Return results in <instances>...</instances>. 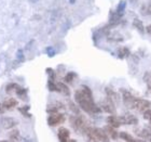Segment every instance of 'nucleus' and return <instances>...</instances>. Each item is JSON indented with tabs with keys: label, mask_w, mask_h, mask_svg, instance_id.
Segmentation results:
<instances>
[{
	"label": "nucleus",
	"mask_w": 151,
	"mask_h": 142,
	"mask_svg": "<svg viewBox=\"0 0 151 142\" xmlns=\"http://www.w3.org/2000/svg\"><path fill=\"white\" fill-rule=\"evenodd\" d=\"M75 100L79 104V106L86 113L97 114L101 112V107L95 104L91 89L86 86H82L75 92Z\"/></svg>",
	"instance_id": "obj_1"
},
{
	"label": "nucleus",
	"mask_w": 151,
	"mask_h": 142,
	"mask_svg": "<svg viewBox=\"0 0 151 142\" xmlns=\"http://www.w3.org/2000/svg\"><path fill=\"white\" fill-rule=\"evenodd\" d=\"M124 103H125L129 109L138 112V113H145L147 110H150L151 109V102L148 100H144V99H139L135 98L134 95H129V98H126L123 100Z\"/></svg>",
	"instance_id": "obj_2"
},
{
	"label": "nucleus",
	"mask_w": 151,
	"mask_h": 142,
	"mask_svg": "<svg viewBox=\"0 0 151 142\" xmlns=\"http://www.w3.org/2000/svg\"><path fill=\"white\" fill-rule=\"evenodd\" d=\"M88 138L90 141H109V136L106 133L105 129H99V128H94V127H90L88 130Z\"/></svg>",
	"instance_id": "obj_3"
},
{
	"label": "nucleus",
	"mask_w": 151,
	"mask_h": 142,
	"mask_svg": "<svg viewBox=\"0 0 151 142\" xmlns=\"http://www.w3.org/2000/svg\"><path fill=\"white\" fill-rule=\"evenodd\" d=\"M71 124H73V126L76 131H78V133H86L88 128L91 127L88 124V122L85 120L84 117H82V116L71 117Z\"/></svg>",
	"instance_id": "obj_4"
},
{
	"label": "nucleus",
	"mask_w": 151,
	"mask_h": 142,
	"mask_svg": "<svg viewBox=\"0 0 151 142\" xmlns=\"http://www.w3.org/2000/svg\"><path fill=\"white\" fill-rule=\"evenodd\" d=\"M64 120H65V116L63 114L56 112V113H53L47 118V124L50 126H56V125H60V124L63 123Z\"/></svg>",
	"instance_id": "obj_5"
},
{
	"label": "nucleus",
	"mask_w": 151,
	"mask_h": 142,
	"mask_svg": "<svg viewBox=\"0 0 151 142\" xmlns=\"http://www.w3.org/2000/svg\"><path fill=\"white\" fill-rule=\"evenodd\" d=\"M118 118H119L121 125H137L138 124V119L131 114H125V115L119 116Z\"/></svg>",
	"instance_id": "obj_6"
},
{
	"label": "nucleus",
	"mask_w": 151,
	"mask_h": 142,
	"mask_svg": "<svg viewBox=\"0 0 151 142\" xmlns=\"http://www.w3.org/2000/svg\"><path fill=\"white\" fill-rule=\"evenodd\" d=\"M114 102L111 100V99H109L107 97V98L105 99V100H103V102H101V110H104L105 112H108V113H113L114 112Z\"/></svg>",
	"instance_id": "obj_7"
},
{
	"label": "nucleus",
	"mask_w": 151,
	"mask_h": 142,
	"mask_svg": "<svg viewBox=\"0 0 151 142\" xmlns=\"http://www.w3.org/2000/svg\"><path fill=\"white\" fill-rule=\"evenodd\" d=\"M135 133L142 140L151 141V127H146V128H142V129H136Z\"/></svg>",
	"instance_id": "obj_8"
},
{
	"label": "nucleus",
	"mask_w": 151,
	"mask_h": 142,
	"mask_svg": "<svg viewBox=\"0 0 151 142\" xmlns=\"http://www.w3.org/2000/svg\"><path fill=\"white\" fill-rule=\"evenodd\" d=\"M17 125V122H16L14 118H11V117H4L1 119V126L4 128V129H10V128H13Z\"/></svg>",
	"instance_id": "obj_9"
},
{
	"label": "nucleus",
	"mask_w": 151,
	"mask_h": 142,
	"mask_svg": "<svg viewBox=\"0 0 151 142\" xmlns=\"http://www.w3.org/2000/svg\"><path fill=\"white\" fill-rule=\"evenodd\" d=\"M69 130L67 129V128H60L58 130V133H57V137H58V140L60 142H67V141H70L69 140Z\"/></svg>",
	"instance_id": "obj_10"
},
{
	"label": "nucleus",
	"mask_w": 151,
	"mask_h": 142,
	"mask_svg": "<svg viewBox=\"0 0 151 142\" xmlns=\"http://www.w3.org/2000/svg\"><path fill=\"white\" fill-rule=\"evenodd\" d=\"M105 91H106V93H107V97L109 99H111L114 103H118V102L120 101V95L118 92H116L114 90H112L111 88H109V87H107V88L105 89Z\"/></svg>",
	"instance_id": "obj_11"
},
{
	"label": "nucleus",
	"mask_w": 151,
	"mask_h": 142,
	"mask_svg": "<svg viewBox=\"0 0 151 142\" xmlns=\"http://www.w3.org/2000/svg\"><path fill=\"white\" fill-rule=\"evenodd\" d=\"M116 128L110 126V125H107V126L105 127V130H106V133H108V136L111 137V139H112V140H116V139H118V137H119V133H116Z\"/></svg>",
	"instance_id": "obj_12"
},
{
	"label": "nucleus",
	"mask_w": 151,
	"mask_h": 142,
	"mask_svg": "<svg viewBox=\"0 0 151 142\" xmlns=\"http://www.w3.org/2000/svg\"><path fill=\"white\" fill-rule=\"evenodd\" d=\"M3 105H4V107H6V110H12V109H14L17 105V101L13 98L6 99V101L3 102Z\"/></svg>",
	"instance_id": "obj_13"
},
{
	"label": "nucleus",
	"mask_w": 151,
	"mask_h": 142,
	"mask_svg": "<svg viewBox=\"0 0 151 142\" xmlns=\"http://www.w3.org/2000/svg\"><path fill=\"white\" fill-rule=\"evenodd\" d=\"M107 124H108V125H110V126L114 127V128H118V127L121 126V123H120L119 118H118V117H116V116L107 117Z\"/></svg>",
	"instance_id": "obj_14"
},
{
	"label": "nucleus",
	"mask_w": 151,
	"mask_h": 142,
	"mask_svg": "<svg viewBox=\"0 0 151 142\" xmlns=\"http://www.w3.org/2000/svg\"><path fill=\"white\" fill-rule=\"evenodd\" d=\"M56 84H57V88H58V92H62V93H64V95H70L69 88L65 84H63V82H56Z\"/></svg>",
	"instance_id": "obj_15"
},
{
	"label": "nucleus",
	"mask_w": 151,
	"mask_h": 142,
	"mask_svg": "<svg viewBox=\"0 0 151 142\" xmlns=\"http://www.w3.org/2000/svg\"><path fill=\"white\" fill-rule=\"evenodd\" d=\"M133 26L135 27L137 31H138L139 33H144L145 32V27H144V24H142V22L140 21V20L138 19H135L134 21H133Z\"/></svg>",
	"instance_id": "obj_16"
},
{
	"label": "nucleus",
	"mask_w": 151,
	"mask_h": 142,
	"mask_svg": "<svg viewBox=\"0 0 151 142\" xmlns=\"http://www.w3.org/2000/svg\"><path fill=\"white\" fill-rule=\"evenodd\" d=\"M125 7H126V2L124 1V0H121L119 2V4H118V7H116V12L119 14V15L122 16L123 13H124V11H125Z\"/></svg>",
	"instance_id": "obj_17"
},
{
	"label": "nucleus",
	"mask_w": 151,
	"mask_h": 142,
	"mask_svg": "<svg viewBox=\"0 0 151 142\" xmlns=\"http://www.w3.org/2000/svg\"><path fill=\"white\" fill-rule=\"evenodd\" d=\"M129 55V50L127 48H120L119 51H118V57L120 59H124V58H127Z\"/></svg>",
	"instance_id": "obj_18"
},
{
	"label": "nucleus",
	"mask_w": 151,
	"mask_h": 142,
	"mask_svg": "<svg viewBox=\"0 0 151 142\" xmlns=\"http://www.w3.org/2000/svg\"><path fill=\"white\" fill-rule=\"evenodd\" d=\"M119 137L121 138L122 140H125V141H129V142H132V141H136L134 138H133L129 133H125V131H122V133H119Z\"/></svg>",
	"instance_id": "obj_19"
},
{
	"label": "nucleus",
	"mask_w": 151,
	"mask_h": 142,
	"mask_svg": "<svg viewBox=\"0 0 151 142\" xmlns=\"http://www.w3.org/2000/svg\"><path fill=\"white\" fill-rule=\"evenodd\" d=\"M10 140L11 141H19V131L17 129H13L11 133H9Z\"/></svg>",
	"instance_id": "obj_20"
},
{
	"label": "nucleus",
	"mask_w": 151,
	"mask_h": 142,
	"mask_svg": "<svg viewBox=\"0 0 151 142\" xmlns=\"http://www.w3.org/2000/svg\"><path fill=\"white\" fill-rule=\"evenodd\" d=\"M19 87V86L17 85V84H15V82H12V84H9V85L6 87V91L8 92V93H11V92L16 91Z\"/></svg>",
	"instance_id": "obj_21"
},
{
	"label": "nucleus",
	"mask_w": 151,
	"mask_h": 142,
	"mask_svg": "<svg viewBox=\"0 0 151 142\" xmlns=\"http://www.w3.org/2000/svg\"><path fill=\"white\" fill-rule=\"evenodd\" d=\"M144 80L147 84V87H148V90H151V74L149 72H147L144 76Z\"/></svg>",
	"instance_id": "obj_22"
},
{
	"label": "nucleus",
	"mask_w": 151,
	"mask_h": 142,
	"mask_svg": "<svg viewBox=\"0 0 151 142\" xmlns=\"http://www.w3.org/2000/svg\"><path fill=\"white\" fill-rule=\"evenodd\" d=\"M76 77H77V75H76L75 73H68V74L65 76V82H68V84H71Z\"/></svg>",
	"instance_id": "obj_23"
},
{
	"label": "nucleus",
	"mask_w": 151,
	"mask_h": 142,
	"mask_svg": "<svg viewBox=\"0 0 151 142\" xmlns=\"http://www.w3.org/2000/svg\"><path fill=\"white\" fill-rule=\"evenodd\" d=\"M47 88H49V90H51V91H57V92H58L57 84L53 82L52 80H49V82H47Z\"/></svg>",
	"instance_id": "obj_24"
},
{
	"label": "nucleus",
	"mask_w": 151,
	"mask_h": 142,
	"mask_svg": "<svg viewBox=\"0 0 151 142\" xmlns=\"http://www.w3.org/2000/svg\"><path fill=\"white\" fill-rule=\"evenodd\" d=\"M16 93H17V95H19V98H25L26 93H27V90L24 89V88H22V87H19L17 90H16Z\"/></svg>",
	"instance_id": "obj_25"
},
{
	"label": "nucleus",
	"mask_w": 151,
	"mask_h": 142,
	"mask_svg": "<svg viewBox=\"0 0 151 142\" xmlns=\"http://www.w3.org/2000/svg\"><path fill=\"white\" fill-rule=\"evenodd\" d=\"M144 117H145L146 120H148L149 124L151 125V109L150 110H147L145 113H144Z\"/></svg>",
	"instance_id": "obj_26"
},
{
	"label": "nucleus",
	"mask_w": 151,
	"mask_h": 142,
	"mask_svg": "<svg viewBox=\"0 0 151 142\" xmlns=\"http://www.w3.org/2000/svg\"><path fill=\"white\" fill-rule=\"evenodd\" d=\"M47 54H49V57H53L54 54H55V51H54L52 48H47Z\"/></svg>",
	"instance_id": "obj_27"
},
{
	"label": "nucleus",
	"mask_w": 151,
	"mask_h": 142,
	"mask_svg": "<svg viewBox=\"0 0 151 142\" xmlns=\"http://www.w3.org/2000/svg\"><path fill=\"white\" fill-rule=\"evenodd\" d=\"M147 13L151 15V2L149 3V6H147Z\"/></svg>",
	"instance_id": "obj_28"
},
{
	"label": "nucleus",
	"mask_w": 151,
	"mask_h": 142,
	"mask_svg": "<svg viewBox=\"0 0 151 142\" xmlns=\"http://www.w3.org/2000/svg\"><path fill=\"white\" fill-rule=\"evenodd\" d=\"M4 109H6V107H4L3 103H0V114H1L3 112V111H4Z\"/></svg>",
	"instance_id": "obj_29"
},
{
	"label": "nucleus",
	"mask_w": 151,
	"mask_h": 142,
	"mask_svg": "<svg viewBox=\"0 0 151 142\" xmlns=\"http://www.w3.org/2000/svg\"><path fill=\"white\" fill-rule=\"evenodd\" d=\"M146 32H147L148 34H150V35H151V25H148L147 27H146Z\"/></svg>",
	"instance_id": "obj_30"
},
{
	"label": "nucleus",
	"mask_w": 151,
	"mask_h": 142,
	"mask_svg": "<svg viewBox=\"0 0 151 142\" xmlns=\"http://www.w3.org/2000/svg\"><path fill=\"white\" fill-rule=\"evenodd\" d=\"M76 0H70V3H75Z\"/></svg>",
	"instance_id": "obj_31"
},
{
	"label": "nucleus",
	"mask_w": 151,
	"mask_h": 142,
	"mask_svg": "<svg viewBox=\"0 0 151 142\" xmlns=\"http://www.w3.org/2000/svg\"><path fill=\"white\" fill-rule=\"evenodd\" d=\"M129 1H131V2H136L137 0H129Z\"/></svg>",
	"instance_id": "obj_32"
}]
</instances>
